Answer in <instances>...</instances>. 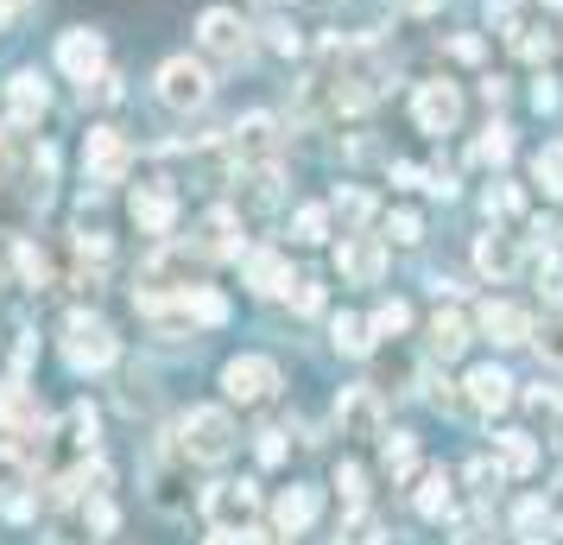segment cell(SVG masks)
I'll use <instances>...</instances> for the list:
<instances>
[{
  "instance_id": "cell-1",
  "label": "cell",
  "mask_w": 563,
  "mask_h": 545,
  "mask_svg": "<svg viewBox=\"0 0 563 545\" xmlns=\"http://www.w3.org/2000/svg\"><path fill=\"white\" fill-rule=\"evenodd\" d=\"M52 146L20 153L13 133L0 128V235H20L32 209H45V178H52Z\"/></svg>"
},
{
  "instance_id": "cell-2",
  "label": "cell",
  "mask_w": 563,
  "mask_h": 545,
  "mask_svg": "<svg viewBox=\"0 0 563 545\" xmlns=\"http://www.w3.org/2000/svg\"><path fill=\"white\" fill-rule=\"evenodd\" d=\"M178 444L190 464H222L234 450V418L222 413V406H190L178 425Z\"/></svg>"
},
{
  "instance_id": "cell-3",
  "label": "cell",
  "mask_w": 563,
  "mask_h": 545,
  "mask_svg": "<svg viewBox=\"0 0 563 545\" xmlns=\"http://www.w3.org/2000/svg\"><path fill=\"white\" fill-rule=\"evenodd\" d=\"M114 356H121V342H114V330H108L102 317H70L64 324V362L77 368V374H102Z\"/></svg>"
},
{
  "instance_id": "cell-4",
  "label": "cell",
  "mask_w": 563,
  "mask_h": 545,
  "mask_svg": "<svg viewBox=\"0 0 563 545\" xmlns=\"http://www.w3.org/2000/svg\"><path fill=\"white\" fill-rule=\"evenodd\" d=\"M82 165H89V178L96 184H121L133 165V146L121 128H89V140H82Z\"/></svg>"
},
{
  "instance_id": "cell-5",
  "label": "cell",
  "mask_w": 563,
  "mask_h": 545,
  "mask_svg": "<svg viewBox=\"0 0 563 545\" xmlns=\"http://www.w3.org/2000/svg\"><path fill=\"white\" fill-rule=\"evenodd\" d=\"M57 70H64V77H77L82 89H89V83H96V77L108 70V45H102V32H89V26L64 32V39H57Z\"/></svg>"
},
{
  "instance_id": "cell-6",
  "label": "cell",
  "mask_w": 563,
  "mask_h": 545,
  "mask_svg": "<svg viewBox=\"0 0 563 545\" xmlns=\"http://www.w3.org/2000/svg\"><path fill=\"white\" fill-rule=\"evenodd\" d=\"M158 102L178 108V115L203 108L209 102V70H203V64H190V57H172V64L158 70Z\"/></svg>"
},
{
  "instance_id": "cell-7",
  "label": "cell",
  "mask_w": 563,
  "mask_h": 545,
  "mask_svg": "<svg viewBox=\"0 0 563 545\" xmlns=\"http://www.w3.org/2000/svg\"><path fill=\"white\" fill-rule=\"evenodd\" d=\"M254 508H260L254 482H209V489H203V520H209V526L241 533V526L254 520Z\"/></svg>"
},
{
  "instance_id": "cell-8",
  "label": "cell",
  "mask_w": 563,
  "mask_h": 545,
  "mask_svg": "<svg viewBox=\"0 0 563 545\" xmlns=\"http://www.w3.org/2000/svg\"><path fill=\"white\" fill-rule=\"evenodd\" d=\"M273 388H279V368L266 362V356H234V362L222 368V393H229V400H241V406L266 400Z\"/></svg>"
},
{
  "instance_id": "cell-9",
  "label": "cell",
  "mask_w": 563,
  "mask_h": 545,
  "mask_svg": "<svg viewBox=\"0 0 563 545\" xmlns=\"http://www.w3.org/2000/svg\"><path fill=\"white\" fill-rule=\"evenodd\" d=\"M411 115H418V128H424V133H456V121H462L456 83H418V102H411Z\"/></svg>"
},
{
  "instance_id": "cell-10",
  "label": "cell",
  "mask_w": 563,
  "mask_h": 545,
  "mask_svg": "<svg viewBox=\"0 0 563 545\" xmlns=\"http://www.w3.org/2000/svg\"><path fill=\"white\" fill-rule=\"evenodd\" d=\"M335 432H342V438H374V432H380V393L342 388V400H335Z\"/></svg>"
},
{
  "instance_id": "cell-11",
  "label": "cell",
  "mask_w": 563,
  "mask_h": 545,
  "mask_svg": "<svg viewBox=\"0 0 563 545\" xmlns=\"http://www.w3.org/2000/svg\"><path fill=\"white\" fill-rule=\"evenodd\" d=\"M197 39H203V52L209 57H247V26L234 20V13H222V7H209L203 20H197Z\"/></svg>"
},
{
  "instance_id": "cell-12",
  "label": "cell",
  "mask_w": 563,
  "mask_h": 545,
  "mask_svg": "<svg viewBox=\"0 0 563 545\" xmlns=\"http://www.w3.org/2000/svg\"><path fill=\"white\" fill-rule=\"evenodd\" d=\"M335 266H342V280H355V286H374L386 266V248L374 235H349L342 248H335Z\"/></svg>"
},
{
  "instance_id": "cell-13",
  "label": "cell",
  "mask_w": 563,
  "mask_h": 545,
  "mask_svg": "<svg viewBox=\"0 0 563 545\" xmlns=\"http://www.w3.org/2000/svg\"><path fill=\"white\" fill-rule=\"evenodd\" d=\"M234 159H241V165H266V159L279 153V121H273V115H247V121H241V128H234Z\"/></svg>"
},
{
  "instance_id": "cell-14",
  "label": "cell",
  "mask_w": 563,
  "mask_h": 545,
  "mask_svg": "<svg viewBox=\"0 0 563 545\" xmlns=\"http://www.w3.org/2000/svg\"><path fill=\"white\" fill-rule=\"evenodd\" d=\"M45 108H52V89L32 77V70H20V77L7 83V115H13V128H38Z\"/></svg>"
},
{
  "instance_id": "cell-15",
  "label": "cell",
  "mask_w": 563,
  "mask_h": 545,
  "mask_svg": "<svg viewBox=\"0 0 563 545\" xmlns=\"http://www.w3.org/2000/svg\"><path fill=\"white\" fill-rule=\"evenodd\" d=\"M197 248H203V260L241 254V222H234V209H209L203 229H197Z\"/></svg>"
},
{
  "instance_id": "cell-16",
  "label": "cell",
  "mask_w": 563,
  "mask_h": 545,
  "mask_svg": "<svg viewBox=\"0 0 563 545\" xmlns=\"http://www.w3.org/2000/svg\"><path fill=\"white\" fill-rule=\"evenodd\" d=\"M482 337H494L500 349L532 342V317L519 312V305H482Z\"/></svg>"
},
{
  "instance_id": "cell-17",
  "label": "cell",
  "mask_w": 563,
  "mask_h": 545,
  "mask_svg": "<svg viewBox=\"0 0 563 545\" xmlns=\"http://www.w3.org/2000/svg\"><path fill=\"white\" fill-rule=\"evenodd\" d=\"M133 222H140V235H172V222H178V204H172V190L146 184V190L133 197Z\"/></svg>"
},
{
  "instance_id": "cell-18",
  "label": "cell",
  "mask_w": 563,
  "mask_h": 545,
  "mask_svg": "<svg viewBox=\"0 0 563 545\" xmlns=\"http://www.w3.org/2000/svg\"><path fill=\"white\" fill-rule=\"evenodd\" d=\"M507 400H512V374H500L494 362L468 374V406H482V413H500Z\"/></svg>"
},
{
  "instance_id": "cell-19",
  "label": "cell",
  "mask_w": 563,
  "mask_h": 545,
  "mask_svg": "<svg viewBox=\"0 0 563 545\" xmlns=\"http://www.w3.org/2000/svg\"><path fill=\"white\" fill-rule=\"evenodd\" d=\"M310 520H317V489H285L279 508H273V526L291 539V533H305Z\"/></svg>"
},
{
  "instance_id": "cell-20",
  "label": "cell",
  "mask_w": 563,
  "mask_h": 545,
  "mask_svg": "<svg viewBox=\"0 0 563 545\" xmlns=\"http://www.w3.org/2000/svg\"><path fill=\"white\" fill-rule=\"evenodd\" d=\"M475 266H482V273H494V280H507L512 266H519L512 235H482V241H475Z\"/></svg>"
},
{
  "instance_id": "cell-21",
  "label": "cell",
  "mask_w": 563,
  "mask_h": 545,
  "mask_svg": "<svg viewBox=\"0 0 563 545\" xmlns=\"http://www.w3.org/2000/svg\"><path fill=\"white\" fill-rule=\"evenodd\" d=\"M494 450H500V469H507V476H532L538 469V444L526 438V432H500Z\"/></svg>"
},
{
  "instance_id": "cell-22",
  "label": "cell",
  "mask_w": 563,
  "mask_h": 545,
  "mask_svg": "<svg viewBox=\"0 0 563 545\" xmlns=\"http://www.w3.org/2000/svg\"><path fill=\"white\" fill-rule=\"evenodd\" d=\"M247 286L254 292H285V286H298V280H291V266H285L279 254H247Z\"/></svg>"
},
{
  "instance_id": "cell-23",
  "label": "cell",
  "mask_w": 563,
  "mask_h": 545,
  "mask_svg": "<svg viewBox=\"0 0 563 545\" xmlns=\"http://www.w3.org/2000/svg\"><path fill=\"white\" fill-rule=\"evenodd\" d=\"M184 305H190V324H209V330H216V324H229V298H222V292H209V286H190V292H184Z\"/></svg>"
},
{
  "instance_id": "cell-24",
  "label": "cell",
  "mask_w": 563,
  "mask_h": 545,
  "mask_svg": "<svg viewBox=\"0 0 563 545\" xmlns=\"http://www.w3.org/2000/svg\"><path fill=\"white\" fill-rule=\"evenodd\" d=\"M462 342H468V324L456 312H437L431 317V349L437 356H462Z\"/></svg>"
},
{
  "instance_id": "cell-25",
  "label": "cell",
  "mask_w": 563,
  "mask_h": 545,
  "mask_svg": "<svg viewBox=\"0 0 563 545\" xmlns=\"http://www.w3.org/2000/svg\"><path fill=\"white\" fill-rule=\"evenodd\" d=\"M335 545H386L380 520L367 514V508H355V514L342 520V533H335Z\"/></svg>"
},
{
  "instance_id": "cell-26",
  "label": "cell",
  "mask_w": 563,
  "mask_h": 545,
  "mask_svg": "<svg viewBox=\"0 0 563 545\" xmlns=\"http://www.w3.org/2000/svg\"><path fill=\"white\" fill-rule=\"evenodd\" d=\"M418 514H424V520L450 514V476H443V469H431V476L418 482Z\"/></svg>"
},
{
  "instance_id": "cell-27",
  "label": "cell",
  "mask_w": 563,
  "mask_h": 545,
  "mask_svg": "<svg viewBox=\"0 0 563 545\" xmlns=\"http://www.w3.org/2000/svg\"><path fill=\"white\" fill-rule=\"evenodd\" d=\"M330 337H335V349H342V356H367V324H361V317H335L330 324Z\"/></svg>"
},
{
  "instance_id": "cell-28",
  "label": "cell",
  "mask_w": 563,
  "mask_h": 545,
  "mask_svg": "<svg viewBox=\"0 0 563 545\" xmlns=\"http://www.w3.org/2000/svg\"><path fill=\"white\" fill-rule=\"evenodd\" d=\"M273 204H279V172L260 165L254 178H247V209H273Z\"/></svg>"
},
{
  "instance_id": "cell-29",
  "label": "cell",
  "mask_w": 563,
  "mask_h": 545,
  "mask_svg": "<svg viewBox=\"0 0 563 545\" xmlns=\"http://www.w3.org/2000/svg\"><path fill=\"white\" fill-rule=\"evenodd\" d=\"M532 342H538V356H544V362H558V368H563V312H558V317H544V324L532 330Z\"/></svg>"
},
{
  "instance_id": "cell-30",
  "label": "cell",
  "mask_w": 563,
  "mask_h": 545,
  "mask_svg": "<svg viewBox=\"0 0 563 545\" xmlns=\"http://www.w3.org/2000/svg\"><path fill=\"white\" fill-rule=\"evenodd\" d=\"M532 172H538V184H544L551 197H563V146H544V153L532 159Z\"/></svg>"
},
{
  "instance_id": "cell-31",
  "label": "cell",
  "mask_w": 563,
  "mask_h": 545,
  "mask_svg": "<svg viewBox=\"0 0 563 545\" xmlns=\"http://www.w3.org/2000/svg\"><path fill=\"white\" fill-rule=\"evenodd\" d=\"M507 153H512V133L507 128H487L482 140H475V159H482V165H507Z\"/></svg>"
},
{
  "instance_id": "cell-32",
  "label": "cell",
  "mask_w": 563,
  "mask_h": 545,
  "mask_svg": "<svg viewBox=\"0 0 563 545\" xmlns=\"http://www.w3.org/2000/svg\"><path fill=\"white\" fill-rule=\"evenodd\" d=\"M386 469H393V476H411V469H418V444H411L406 432H393V444H386Z\"/></svg>"
},
{
  "instance_id": "cell-33",
  "label": "cell",
  "mask_w": 563,
  "mask_h": 545,
  "mask_svg": "<svg viewBox=\"0 0 563 545\" xmlns=\"http://www.w3.org/2000/svg\"><path fill=\"white\" fill-rule=\"evenodd\" d=\"M323 235H330V209H298V241H305V248H317V241H323Z\"/></svg>"
},
{
  "instance_id": "cell-34",
  "label": "cell",
  "mask_w": 563,
  "mask_h": 545,
  "mask_svg": "<svg viewBox=\"0 0 563 545\" xmlns=\"http://www.w3.org/2000/svg\"><path fill=\"white\" fill-rule=\"evenodd\" d=\"M406 324H411V312L393 298V305H380V312H374V324H367V330H374V337H399Z\"/></svg>"
},
{
  "instance_id": "cell-35",
  "label": "cell",
  "mask_w": 563,
  "mask_h": 545,
  "mask_svg": "<svg viewBox=\"0 0 563 545\" xmlns=\"http://www.w3.org/2000/svg\"><path fill=\"white\" fill-rule=\"evenodd\" d=\"M335 489H342V501H349V508H361V494H367V476H361L355 464H342V469H335Z\"/></svg>"
},
{
  "instance_id": "cell-36",
  "label": "cell",
  "mask_w": 563,
  "mask_h": 545,
  "mask_svg": "<svg viewBox=\"0 0 563 545\" xmlns=\"http://www.w3.org/2000/svg\"><path fill=\"white\" fill-rule=\"evenodd\" d=\"M335 209H342V222H367V197H361V190H335Z\"/></svg>"
},
{
  "instance_id": "cell-37",
  "label": "cell",
  "mask_w": 563,
  "mask_h": 545,
  "mask_svg": "<svg viewBox=\"0 0 563 545\" xmlns=\"http://www.w3.org/2000/svg\"><path fill=\"white\" fill-rule=\"evenodd\" d=\"M266 45H273L279 57H291V52H298V26H285V20H273V26H266Z\"/></svg>"
},
{
  "instance_id": "cell-38",
  "label": "cell",
  "mask_w": 563,
  "mask_h": 545,
  "mask_svg": "<svg viewBox=\"0 0 563 545\" xmlns=\"http://www.w3.org/2000/svg\"><path fill=\"white\" fill-rule=\"evenodd\" d=\"M487 209H494V216H519V190H512V184L487 190Z\"/></svg>"
},
{
  "instance_id": "cell-39",
  "label": "cell",
  "mask_w": 563,
  "mask_h": 545,
  "mask_svg": "<svg viewBox=\"0 0 563 545\" xmlns=\"http://www.w3.org/2000/svg\"><path fill=\"white\" fill-rule=\"evenodd\" d=\"M13 260H20V273H26L32 286H45V254H32L26 241H20V254H13Z\"/></svg>"
},
{
  "instance_id": "cell-40",
  "label": "cell",
  "mask_w": 563,
  "mask_h": 545,
  "mask_svg": "<svg viewBox=\"0 0 563 545\" xmlns=\"http://www.w3.org/2000/svg\"><path fill=\"white\" fill-rule=\"evenodd\" d=\"M538 286H544V298H558V305H563V260H544V273H538Z\"/></svg>"
},
{
  "instance_id": "cell-41",
  "label": "cell",
  "mask_w": 563,
  "mask_h": 545,
  "mask_svg": "<svg viewBox=\"0 0 563 545\" xmlns=\"http://www.w3.org/2000/svg\"><path fill=\"white\" fill-rule=\"evenodd\" d=\"M418 235H424V222H418V216H411V209H399V216H393V241H418Z\"/></svg>"
},
{
  "instance_id": "cell-42",
  "label": "cell",
  "mask_w": 563,
  "mask_h": 545,
  "mask_svg": "<svg viewBox=\"0 0 563 545\" xmlns=\"http://www.w3.org/2000/svg\"><path fill=\"white\" fill-rule=\"evenodd\" d=\"M298 312H305V317L323 312V286H317V280H298Z\"/></svg>"
},
{
  "instance_id": "cell-43",
  "label": "cell",
  "mask_w": 563,
  "mask_h": 545,
  "mask_svg": "<svg viewBox=\"0 0 563 545\" xmlns=\"http://www.w3.org/2000/svg\"><path fill=\"white\" fill-rule=\"evenodd\" d=\"M500 476H507L500 464H475V469H468V482H475V489H500Z\"/></svg>"
},
{
  "instance_id": "cell-44",
  "label": "cell",
  "mask_w": 563,
  "mask_h": 545,
  "mask_svg": "<svg viewBox=\"0 0 563 545\" xmlns=\"http://www.w3.org/2000/svg\"><path fill=\"white\" fill-rule=\"evenodd\" d=\"M260 464H285V432H266L260 438Z\"/></svg>"
},
{
  "instance_id": "cell-45",
  "label": "cell",
  "mask_w": 563,
  "mask_h": 545,
  "mask_svg": "<svg viewBox=\"0 0 563 545\" xmlns=\"http://www.w3.org/2000/svg\"><path fill=\"white\" fill-rule=\"evenodd\" d=\"M203 545H247V539H241V533H229V526H209Z\"/></svg>"
},
{
  "instance_id": "cell-46",
  "label": "cell",
  "mask_w": 563,
  "mask_h": 545,
  "mask_svg": "<svg viewBox=\"0 0 563 545\" xmlns=\"http://www.w3.org/2000/svg\"><path fill=\"white\" fill-rule=\"evenodd\" d=\"M456 545H487V533H482V526H468V533H462Z\"/></svg>"
},
{
  "instance_id": "cell-47",
  "label": "cell",
  "mask_w": 563,
  "mask_h": 545,
  "mask_svg": "<svg viewBox=\"0 0 563 545\" xmlns=\"http://www.w3.org/2000/svg\"><path fill=\"white\" fill-rule=\"evenodd\" d=\"M32 0H0V13H26Z\"/></svg>"
},
{
  "instance_id": "cell-48",
  "label": "cell",
  "mask_w": 563,
  "mask_h": 545,
  "mask_svg": "<svg viewBox=\"0 0 563 545\" xmlns=\"http://www.w3.org/2000/svg\"><path fill=\"white\" fill-rule=\"evenodd\" d=\"M406 7H411V13H431L437 0H406Z\"/></svg>"
}]
</instances>
